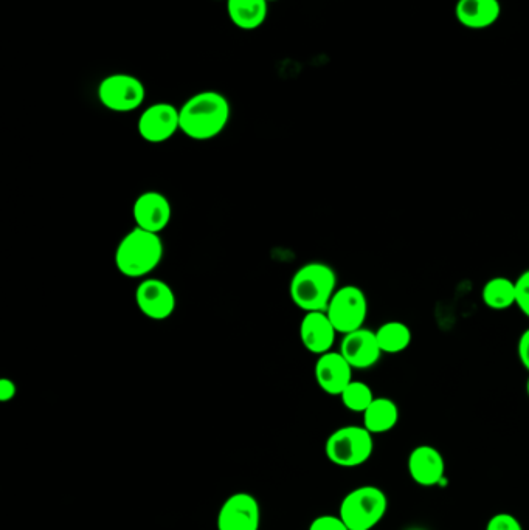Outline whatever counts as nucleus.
I'll list each match as a JSON object with an SVG mask.
<instances>
[{
    "label": "nucleus",
    "instance_id": "16",
    "mask_svg": "<svg viewBox=\"0 0 529 530\" xmlns=\"http://www.w3.org/2000/svg\"><path fill=\"white\" fill-rule=\"evenodd\" d=\"M455 14L463 27L485 30L498 21L502 5L498 0H458Z\"/></svg>",
    "mask_w": 529,
    "mask_h": 530
},
{
    "label": "nucleus",
    "instance_id": "22",
    "mask_svg": "<svg viewBox=\"0 0 529 530\" xmlns=\"http://www.w3.org/2000/svg\"><path fill=\"white\" fill-rule=\"evenodd\" d=\"M486 530H523V526L511 513H497L486 524Z\"/></svg>",
    "mask_w": 529,
    "mask_h": 530
},
{
    "label": "nucleus",
    "instance_id": "2",
    "mask_svg": "<svg viewBox=\"0 0 529 530\" xmlns=\"http://www.w3.org/2000/svg\"><path fill=\"white\" fill-rule=\"evenodd\" d=\"M163 258V242L157 233L135 227L118 244L115 265L128 278H142L156 269Z\"/></svg>",
    "mask_w": 529,
    "mask_h": 530
},
{
    "label": "nucleus",
    "instance_id": "27",
    "mask_svg": "<svg viewBox=\"0 0 529 530\" xmlns=\"http://www.w3.org/2000/svg\"><path fill=\"white\" fill-rule=\"evenodd\" d=\"M526 394H528L529 397V377L528 380H526Z\"/></svg>",
    "mask_w": 529,
    "mask_h": 530
},
{
    "label": "nucleus",
    "instance_id": "14",
    "mask_svg": "<svg viewBox=\"0 0 529 530\" xmlns=\"http://www.w3.org/2000/svg\"><path fill=\"white\" fill-rule=\"evenodd\" d=\"M408 473L418 486L433 487L444 478L446 461L438 448L419 445L408 456Z\"/></svg>",
    "mask_w": 529,
    "mask_h": 530
},
{
    "label": "nucleus",
    "instance_id": "26",
    "mask_svg": "<svg viewBox=\"0 0 529 530\" xmlns=\"http://www.w3.org/2000/svg\"><path fill=\"white\" fill-rule=\"evenodd\" d=\"M16 396V383L11 382L10 379L0 380V400L8 402Z\"/></svg>",
    "mask_w": 529,
    "mask_h": 530
},
{
    "label": "nucleus",
    "instance_id": "23",
    "mask_svg": "<svg viewBox=\"0 0 529 530\" xmlns=\"http://www.w3.org/2000/svg\"><path fill=\"white\" fill-rule=\"evenodd\" d=\"M517 298L516 306L522 310L523 315L529 318V270L523 272L516 279Z\"/></svg>",
    "mask_w": 529,
    "mask_h": 530
},
{
    "label": "nucleus",
    "instance_id": "15",
    "mask_svg": "<svg viewBox=\"0 0 529 530\" xmlns=\"http://www.w3.org/2000/svg\"><path fill=\"white\" fill-rule=\"evenodd\" d=\"M336 334V327L326 312H308L301 320V343L312 354L323 355L331 351Z\"/></svg>",
    "mask_w": 529,
    "mask_h": 530
},
{
    "label": "nucleus",
    "instance_id": "18",
    "mask_svg": "<svg viewBox=\"0 0 529 530\" xmlns=\"http://www.w3.org/2000/svg\"><path fill=\"white\" fill-rule=\"evenodd\" d=\"M399 408L395 400L376 397L364 413V427L371 434H384L398 425Z\"/></svg>",
    "mask_w": 529,
    "mask_h": 530
},
{
    "label": "nucleus",
    "instance_id": "13",
    "mask_svg": "<svg viewBox=\"0 0 529 530\" xmlns=\"http://www.w3.org/2000/svg\"><path fill=\"white\" fill-rule=\"evenodd\" d=\"M315 379L329 396H342L346 386L353 382V366L340 352H326L317 360Z\"/></svg>",
    "mask_w": 529,
    "mask_h": 530
},
{
    "label": "nucleus",
    "instance_id": "20",
    "mask_svg": "<svg viewBox=\"0 0 529 530\" xmlns=\"http://www.w3.org/2000/svg\"><path fill=\"white\" fill-rule=\"evenodd\" d=\"M377 341L384 354H401L412 343V331L402 321H388L376 331Z\"/></svg>",
    "mask_w": 529,
    "mask_h": 530
},
{
    "label": "nucleus",
    "instance_id": "1",
    "mask_svg": "<svg viewBox=\"0 0 529 530\" xmlns=\"http://www.w3.org/2000/svg\"><path fill=\"white\" fill-rule=\"evenodd\" d=\"M180 131L204 142L218 137L230 120L229 100L215 90L196 93L179 109Z\"/></svg>",
    "mask_w": 529,
    "mask_h": 530
},
{
    "label": "nucleus",
    "instance_id": "5",
    "mask_svg": "<svg viewBox=\"0 0 529 530\" xmlns=\"http://www.w3.org/2000/svg\"><path fill=\"white\" fill-rule=\"evenodd\" d=\"M374 434L365 427L348 425L329 436L325 445L326 458L332 464L353 469L370 461L374 451Z\"/></svg>",
    "mask_w": 529,
    "mask_h": 530
},
{
    "label": "nucleus",
    "instance_id": "28",
    "mask_svg": "<svg viewBox=\"0 0 529 530\" xmlns=\"http://www.w3.org/2000/svg\"><path fill=\"white\" fill-rule=\"evenodd\" d=\"M267 2L270 4V2H278V0H267Z\"/></svg>",
    "mask_w": 529,
    "mask_h": 530
},
{
    "label": "nucleus",
    "instance_id": "11",
    "mask_svg": "<svg viewBox=\"0 0 529 530\" xmlns=\"http://www.w3.org/2000/svg\"><path fill=\"white\" fill-rule=\"evenodd\" d=\"M171 214L173 210H171L170 202L157 191H146L140 194L132 207L135 225L151 233H157V235L168 227Z\"/></svg>",
    "mask_w": 529,
    "mask_h": 530
},
{
    "label": "nucleus",
    "instance_id": "21",
    "mask_svg": "<svg viewBox=\"0 0 529 530\" xmlns=\"http://www.w3.org/2000/svg\"><path fill=\"white\" fill-rule=\"evenodd\" d=\"M340 399L348 410L353 411V413L364 414L376 397H374L373 391L367 383L353 380L350 385L346 386Z\"/></svg>",
    "mask_w": 529,
    "mask_h": 530
},
{
    "label": "nucleus",
    "instance_id": "24",
    "mask_svg": "<svg viewBox=\"0 0 529 530\" xmlns=\"http://www.w3.org/2000/svg\"><path fill=\"white\" fill-rule=\"evenodd\" d=\"M309 530H350V527L346 526L345 521L340 517L322 515V517H317L312 521Z\"/></svg>",
    "mask_w": 529,
    "mask_h": 530
},
{
    "label": "nucleus",
    "instance_id": "3",
    "mask_svg": "<svg viewBox=\"0 0 529 530\" xmlns=\"http://www.w3.org/2000/svg\"><path fill=\"white\" fill-rule=\"evenodd\" d=\"M337 278L334 270L322 262L306 264L295 273L291 296L295 306L308 312H326L336 293Z\"/></svg>",
    "mask_w": 529,
    "mask_h": 530
},
{
    "label": "nucleus",
    "instance_id": "19",
    "mask_svg": "<svg viewBox=\"0 0 529 530\" xmlns=\"http://www.w3.org/2000/svg\"><path fill=\"white\" fill-rule=\"evenodd\" d=\"M481 296H483V303L489 309H509V307L516 306V281L505 278V276H497V278L489 279L488 283L483 287Z\"/></svg>",
    "mask_w": 529,
    "mask_h": 530
},
{
    "label": "nucleus",
    "instance_id": "6",
    "mask_svg": "<svg viewBox=\"0 0 529 530\" xmlns=\"http://www.w3.org/2000/svg\"><path fill=\"white\" fill-rule=\"evenodd\" d=\"M145 84L137 76L129 73H114L101 81L98 86V100L112 112L137 111L145 101Z\"/></svg>",
    "mask_w": 529,
    "mask_h": 530
},
{
    "label": "nucleus",
    "instance_id": "29",
    "mask_svg": "<svg viewBox=\"0 0 529 530\" xmlns=\"http://www.w3.org/2000/svg\"><path fill=\"white\" fill-rule=\"evenodd\" d=\"M415 530H419V529H415Z\"/></svg>",
    "mask_w": 529,
    "mask_h": 530
},
{
    "label": "nucleus",
    "instance_id": "9",
    "mask_svg": "<svg viewBox=\"0 0 529 530\" xmlns=\"http://www.w3.org/2000/svg\"><path fill=\"white\" fill-rule=\"evenodd\" d=\"M137 129L145 142H166L180 131L179 109L170 103H156L146 107L140 115Z\"/></svg>",
    "mask_w": 529,
    "mask_h": 530
},
{
    "label": "nucleus",
    "instance_id": "7",
    "mask_svg": "<svg viewBox=\"0 0 529 530\" xmlns=\"http://www.w3.org/2000/svg\"><path fill=\"white\" fill-rule=\"evenodd\" d=\"M326 314L336 327L337 334L346 335L362 329L368 315V300L364 290L356 286L337 289Z\"/></svg>",
    "mask_w": 529,
    "mask_h": 530
},
{
    "label": "nucleus",
    "instance_id": "4",
    "mask_svg": "<svg viewBox=\"0 0 529 530\" xmlns=\"http://www.w3.org/2000/svg\"><path fill=\"white\" fill-rule=\"evenodd\" d=\"M388 498L376 486H362L351 490L340 504L339 517L350 530H371L384 520Z\"/></svg>",
    "mask_w": 529,
    "mask_h": 530
},
{
    "label": "nucleus",
    "instance_id": "12",
    "mask_svg": "<svg viewBox=\"0 0 529 530\" xmlns=\"http://www.w3.org/2000/svg\"><path fill=\"white\" fill-rule=\"evenodd\" d=\"M340 354L353 366V369H368L379 362L384 352L379 346L376 332L362 327L343 337Z\"/></svg>",
    "mask_w": 529,
    "mask_h": 530
},
{
    "label": "nucleus",
    "instance_id": "10",
    "mask_svg": "<svg viewBox=\"0 0 529 530\" xmlns=\"http://www.w3.org/2000/svg\"><path fill=\"white\" fill-rule=\"evenodd\" d=\"M135 301L145 317L162 321L170 318L176 309L173 289L160 279H145L137 287Z\"/></svg>",
    "mask_w": 529,
    "mask_h": 530
},
{
    "label": "nucleus",
    "instance_id": "17",
    "mask_svg": "<svg viewBox=\"0 0 529 530\" xmlns=\"http://www.w3.org/2000/svg\"><path fill=\"white\" fill-rule=\"evenodd\" d=\"M227 13L236 28L253 31L266 22L269 2L267 0H227Z\"/></svg>",
    "mask_w": 529,
    "mask_h": 530
},
{
    "label": "nucleus",
    "instance_id": "25",
    "mask_svg": "<svg viewBox=\"0 0 529 530\" xmlns=\"http://www.w3.org/2000/svg\"><path fill=\"white\" fill-rule=\"evenodd\" d=\"M517 351H519V358L523 368L529 372V329L523 332L522 337H520Z\"/></svg>",
    "mask_w": 529,
    "mask_h": 530
},
{
    "label": "nucleus",
    "instance_id": "8",
    "mask_svg": "<svg viewBox=\"0 0 529 530\" xmlns=\"http://www.w3.org/2000/svg\"><path fill=\"white\" fill-rule=\"evenodd\" d=\"M261 509L250 493H233L221 506L218 530H260Z\"/></svg>",
    "mask_w": 529,
    "mask_h": 530
}]
</instances>
